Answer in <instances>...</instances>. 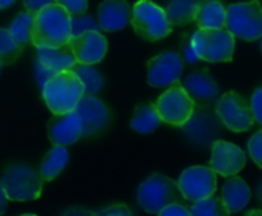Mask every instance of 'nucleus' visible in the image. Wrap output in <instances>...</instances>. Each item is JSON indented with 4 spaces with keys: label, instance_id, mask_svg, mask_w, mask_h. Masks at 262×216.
Returning a JSON list of instances; mask_svg holds the SVG:
<instances>
[{
    "label": "nucleus",
    "instance_id": "f257e3e1",
    "mask_svg": "<svg viewBox=\"0 0 262 216\" xmlns=\"http://www.w3.org/2000/svg\"><path fill=\"white\" fill-rule=\"evenodd\" d=\"M72 37L71 14L58 3L45 6L35 14L32 29V45L37 49L60 48L69 43Z\"/></svg>",
    "mask_w": 262,
    "mask_h": 216
},
{
    "label": "nucleus",
    "instance_id": "f03ea898",
    "mask_svg": "<svg viewBox=\"0 0 262 216\" xmlns=\"http://www.w3.org/2000/svg\"><path fill=\"white\" fill-rule=\"evenodd\" d=\"M43 100L54 115L75 111L84 95V84L74 71L57 72L41 88Z\"/></svg>",
    "mask_w": 262,
    "mask_h": 216
},
{
    "label": "nucleus",
    "instance_id": "7ed1b4c3",
    "mask_svg": "<svg viewBox=\"0 0 262 216\" xmlns=\"http://www.w3.org/2000/svg\"><path fill=\"white\" fill-rule=\"evenodd\" d=\"M183 200L184 197L181 195L178 184L169 177L160 174L146 178L137 192V201L140 207L150 215L160 213L170 204H181Z\"/></svg>",
    "mask_w": 262,
    "mask_h": 216
},
{
    "label": "nucleus",
    "instance_id": "20e7f679",
    "mask_svg": "<svg viewBox=\"0 0 262 216\" xmlns=\"http://www.w3.org/2000/svg\"><path fill=\"white\" fill-rule=\"evenodd\" d=\"M192 48L198 58L210 63L232 61L235 35L227 29H198L192 35Z\"/></svg>",
    "mask_w": 262,
    "mask_h": 216
},
{
    "label": "nucleus",
    "instance_id": "39448f33",
    "mask_svg": "<svg viewBox=\"0 0 262 216\" xmlns=\"http://www.w3.org/2000/svg\"><path fill=\"white\" fill-rule=\"evenodd\" d=\"M130 23L135 32L149 41L161 40L172 32V25L167 20L166 9L150 0H140L134 5Z\"/></svg>",
    "mask_w": 262,
    "mask_h": 216
},
{
    "label": "nucleus",
    "instance_id": "423d86ee",
    "mask_svg": "<svg viewBox=\"0 0 262 216\" xmlns=\"http://www.w3.org/2000/svg\"><path fill=\"white\" fill-rule=\"evenodd\" d=\"M8 200L11 201H32L41 195V178L31 166L11 164L6 167L2 178Z\"/></svg>",
    "mask_w": 262,
    "mask_h": 216
},
{
    "label": "nucleus",
    "instance_id": "0eeeda50",
    "mask_svg": "<svg viewBox=\"0 0 262 216\" xmlns=\"http://www.w3.org/2000/svg\"><path fill=\"white\" fill-rule=\"evenodd\" d=\"M226 28L235 35L247 41L262 37V8L258 0L246 3H233L227 8Z\"/></svg>",
    "mask_w": 262,
    "mask_h": 216
},
{
    "label": "nucleus",
    "instance_id": "6e6552de",
    "mask_svg": "<svg viewBox=\"0 0 262 216\" xmlns=\"http://www.w3.org/2000/svg\"><path fill=\"white\" fill-rule=\"evenodd\" d=\"M161 120L170 126L183 127L195 114V100L183 84H172L155 103Z\"/></svg>",
    "mask_w": 262,
    "mask_h": 216
},
{
    "label": "nucleus",
    "instance_id": "1a4fd4ad",
    "mask_svg": "<svg viewBox=\"0 0 262 216\" xmlns=\"http://www.w3.org/2000/svg\"><path fill=\"white\" fill-rule=\"evenodd\" d=\"M215 112L220 121L232 132H246L256 123L250 104L236 92L221 95Z\"/></svg>",
    "mask_w": 262,
    "mask_h": 216
},
{
    "label": "nucleus",
    "instance_id": "9d476101",
    "mask_svg": "<svg viewBox=\"0 0 262 216\" xmlns=\"http://www.w3.org/2000/svg\"><path fill=\"white\" fill-rule=\"evenodd\" d=\"M178 187L184 200L190 203L206 200L216 192V172L212 167L204 166L189 167L181 174Z\"/></svg>",
    "mask_w": 262,
    "mask_h": 216
},
{
    "label": "nucleus",
    "instance_id": "9b49d317",
    "mask_svg": "<svg viewBox=\"0 0 262 216\" xmlns=\"http://www.w3.org/2000/svg\"><path fill=\"white\" fill-rule=\"evenodd\" d=\"M183 74V58L169 51L154 57L147 63V83L154 88H170L178 83Z\"/></svg>",
    "mask_w": 262,
    "mask_h": 216
},
{
    "label": "nucleus",
    "instance_id": "f8f14e48",
    "mask_svg": "<svg viewBox=\"0 0 262 216\" xmlns=\"http://www.w3.org/2000/svg\"><path fill=\"white\" fill-rule=\"evenodd\" d=\"M68 45L72 49L77 63L84 64L100 63L107 52V40L100 31H86L74 35Z\"/></svg>",
    "mask_w": 262,
    "mask_h": 216
},
{
    "label": "nucleus",
    "instance_id": "ddd939ff",
    "mask_svg": "<svg viewBox=\"0 0 262 216\" xmlns=\"http://www.w3.org/2000/svg\"><path fill=\"white\" fill-rule=\"evenodd\" d=\"M246 166V154L233 143L218 140L212 144L210 167L221 177L238 175Z\"/></svg>",
    "mask_w": 262,
    "mask_h": 216
},
{
    "label": "nucleus",
    "instance_id": "4468645a",
    "mask_svg": "<svg viewBox=\"0 0 262 216\" xmlns=\"http://www.w3.org/2000/svg\"><path fill=\"white\" fill-rule=\"evenodd\" d=\"M48 135L54 146L74 144L83 135V123L77 111L54 115L48 124Z\"/></svg>",
    "mask_w": 262,
    "mask_h": 216
},
{
    "label": "nucleus",
    "instance_id": "2eb2a0df",
    "mask_svg": "<svg viewBox=\"0 0 262 216\" xmlns=\"http://www.w3.org/2000/svg\"><path fill=\"white\" fill-rule=\"evenodd\" d=\"M75 111L81 118L83 135H86V137L100 132L101 129L106 127V124L109 121V111H107L106 104L94 95L84 94L83 98L78 101Z\"/></svg>",
    "mask_w": 262,
    "mask_h": 216
},
{
    "label": "nucleus",
    "instance_id": "dca6fc26",
    "mask_svg": "<svg viewBox=\"0 0 262 216\" xmlns=\"http://www.w3.org/2000/svg\"><path fill=\"white\" fill-rule=\"evenodd\" d=\"M130 20L132 8L126 0H104L98 6V25L104 31H120Z\"/></svg>",
    "mask_w": 262,
    "mask_h": 216
},
{
    "label": "nucleus",
    "instance_id": "f3484780",
    "mask_svg": "<svg viewBox=\"0 0 262 216\" xmlns=\"http://www.w3.org/2000/svg\"><path fill=\"white\" fill-rule=\"evenodd\" d=\"M183 86L198 103H210L220 97V86L206 69L189 74L184 78Z\"/></svg>",
    "mask_w": 262,
    "mask_h": 216
},
{
    "label": "nucleus",
    "instance_id": "a211bd4d",
    "mask_svg": "<svg viewBox=\"0 0 262 216\" xmlns=\"http://www.w3.org/2000/svg\"><path fill=\"white\" fill-rule=\"evenodd\" d=\"M250 198H252V192L247 183L236 175L229 177V180L223 186V198H221L226 207L229 209V212L230 213L243 212L250 203Z\"/></svg>",
    "mask_w": 262,
    "mask_h": 216
},
{
    "label": "nucleus",
    "instance_id": "6ab92c4d",
    "mask_svg": "<svg viewBox=\"0 0 262 216\" xmlns=\"http://www.w3.org/2000/svg\"><path fill=\"white\" fill-rule=\"evenodd\" d=\"M37 60L54 72L72 71L77 64V58L69 48V45L60 48H45L37 49Z\"/></svg>",
    "mask_w": 262,
    "mask_h": 216
},
{
    "label": "nucleus",
    "instance_id": "aec40b11",
    "mask_svg": "<svg viewBox=\"0 0 262 216\" xmlns=\"http://www.w3.org/2000/svg\"><path fill=\"white\" fill-rule=\"evenodd\" d=\"M227 9L221 0H201L195 21L201 29H221L226 28Z\"/></svg>",
    "mask_w": 262,
    "mask_h": 216
},
{
    "label": "nucleus",
    "instance_id": "412c9836",
    "mask_svg": "<svg viewBox=\"0 0 262 216\" xmlns=\"http://www.w3.org/2000/svg\"><path fill=\"white\" fill-rule=\"evenodd\" d=\"M184 127L186 135L196 144L206 146L209 144L216 135H218V126L212 117H209L206 112L193 114V117L189 120V123Z\"/></svg>",
    "mask_w": 262,
    "mask_h": 216
},
{
    "label": "nucleus",
    "instance_id": "4be33fe9",
    "mask_svg": "<svg viewBox=\"0 0 262 216\" xmlns=\"http://www.w3.org/2000/svg\"><path fill=\"white\" fill-rule=\"evenodd\" d=\"M69 154L64 146H54L43 158L40 164V178L41 181H52L68 164Z\"/></svg>",
    "mask_w": 262,
    "mask_h": 216
},
{
    "label": "nucleus",
    "instance_id": "5701e85b",
    "mask_svg": "<svg viewBox=\"0 0 262 216\" xmlns=\"http://www.w3.org/2000/svg\"><path fill=\"white\" fill-rule=\"evenodd\" d=\"M201 0H170L166 8V15L170 25L183 26L195 20Z\"/></svg>",
    "mask_w": 262,
    "mask_h": 216
},
{
    "label": "nucleus",
    "instance_id": "b1692460",
    "mask_svg": "<svg viewBox=\"0 0 262 216\" xmlns=\"http://www.w3.org/2000/svg\"><path fill=\"white\" fill-rule=\"evenodd\" d=\"M161 121L163 120L157 111V106L146 104L135 111L134 118L130 121V127L138 134H150L152 131H155L160 126Z\"/></svg>",
    "mask_w": 262,
    "mask_h": 216
},
{
    "label": "nucleus",
    "instance_id": "393cba45",
    "mask_svg": "<svg viewBox=\"0 0 262 216\" xmlns=\"http://www.w3.org/2000/svg\"><path fill=\"white\" fill-rule=\"evenodd\" d=\"M34 18L35 14L29 11H21L18 12L14 20L11 21L8 31L11 32L12 38L23 48L25 45L32 41V29H34Z\"/></svg>",
    "mask_w": 262,
    "mask_h": 216
},
{
    "label": "nucleus",
    "instance_id": "a878e982",
    "mask_svg": "<svg viewBox=\"0 0 262 216\" xmlns=\"http://www.w3.org/2000/svg\"><path fill=\"white\" fill-rule=\"evenodd\" d=\"M72 71L78 75V78L84 84V94L86 95H95L103 89V84H104L103 75L92 64L77 63Z\"/></svg>",
    "mask_w": 262,
    "mask_h": 216
},
{
    "label": "nucleus",
    "instance_id": "bb28decb",
    "mask_svg": "<svg viewBox=\"0 0 262 216\" xmlns=\"http://www.w3.org/2000/svg\"><path fill=\"white\" fill-rule=\"evenodd\" d=\"M192 216H230L229 209L223 203L221 198L209 197L206 200L193 203L190 209Z\"/></svg>",
    "mask_w": 262,
    "mask_h": 216
},
{
    "label": "nucleus",
    "instance_id": "cd10ccee",
    "mask_svg": "<svg viewBox=\"0 0 262 216\" xmlns=\"http://www.w3.org/2000/svg\"><path fill=\"white\" fill-rule=\"evenodd\" d=\"M21 51L23 48L12 38L11 32L8 29L0 28V63L3 66L14 63L21 54Z\"/></svg>",
    "mask_w": 262,
    "mask_h": 216
},
{
    "label": "nucleus",
    "instance_id": "c85d7f7f",
    "mask_svg": "<svg viewBox=\"0 0 262 216\" xmlns=\"http://www.w3.org/2000/svg\"><path fill=\"white\" fill-rule=\"evenodd\" d=\"M71 26H72V37L78 35L86 31H100V25L89 15H71Z\"/></svg>",
    "mask_w": 262,
    "mask_h": 216
},
{
    "label": "nucleus",
    "instance_id": "c756f323",
    "mask_svg": "<svg viewBox=\"0 0 262 216\" xmlns=\"http://www.w3.org/2000/svg\"><path fill=\"white\" fill-rule=\"evenodd\" d=\"M249 154L258 167L262 169V129L258 131L249 141Z\"/></svg>",
    "mask_w": 262,
    "mask_h": 216
},
{
    "label": "nucleus",
    "instance_id": "7c9ffc66",
    "mask_svg": "<svg viewBox=\"0 0 262 216\" xmlns=\"http://www.w3.org/2000/svg\"><path fill=\"white\" fill-rule=\"evenodd\" d=\"M57 3L66 8L71 15L84 14V11L88 9V0H57Z\"/></svg>",
    "mask_w": 262,
    "mask_h": 216
},
{
    "label": "nucleus",
    "instance_id": "2f4dec72",
    "mask_svg": "<svg viewBox=\"0 0 262 216\" xmlns=\"http://www.w3.org/2000/svg\"><path fill=\"white\" fill-rule=\"evenodd\" d=\"M55 74H57V72H54V71H51L49 68H46L45 64H41L38 60L35 61L34 75H35V80H37V83H38V86H40V88H43V86H45V83H46L49 78H52Z\"/></svg>",
    "mask_w": 262,
    "mask_h": 216
},
{
    "label": "nucleus",
    "instance_id": "473e14b6",
    "mask_svg": "<svg viewBox=\"0 0 262 216\" xmlns=\"http://www.w3.org/2000/svg\"><path fill=\"white\" fill-rule=\"evenodd\" d=\"M250 107L255 117V121L259 123L262 126V86L258 88L253 95H252V101H250Z\"/></svg>",
    "mask_w": 262,
    "mask_h": 216
},
{
    "label": "nucleus",
    "instance_id": "72a5a7b5",
    "mask_svg": "<svg viewBox=\"0 0 262 216\" xmlns=\"http://www.w3.org/2000/svg\"><path fill=\"white\" fill-rule=\"evenodd\" d=\"M158 216H192L190 215V210L186 209L183 204L177 203V204H170L167 207H164Z\"/></svg>",
    "mask_w": 262,
    "mask_h": 216
},
{
    "label": "nucleus",
    "instance_id": "f704fd0d",
    "mask_svg": "<svg viewBox=\"0 0 262 216\" xmlns=\"http://www.w3.org/2000/svg\"><path fill=\"white\" fill-rule=\"evenodd\" d=\"M54 3H57V0H23V6L26 8V11H29L32 14H37L45 6H49Z\"/></svg>",
    "mask_w": 262,
    "mask_h": 216
},
{
    "label": "nucleus",
    "instance_id": "c9c22d12",
    "mask_svg": "<svg viewBox=\"0 0 262 216\" xmlns=\"http://www.w3.org/2000/svg\"><path fill=\"white\" fill-rule=\"evenodd\" d=\"M112 215H123V216H132L129 207L123 206V204H117V206H111L104 210H100L97 213H94V216H112Z\"/></svg>",
    "mask_w": 262,
    "mask_h": 216
},
{
    "label": "nucleus",
    "instance_id": "e433bc0d",
    "mask_svg": "<svg viewBox=\"0 0 262 216\" xmlns=\"http://www.w3.org/2000/svg\"><path fill=\"white\" fill-rule=\"evenodd\" d=\"M6 207H8V197H6L3 183H2V180H0V216L6 212Z\"/></svg>",
    "mask_w": 262,
    "mask_h": 216
},
{
    "label": "nucleus",
    "instance_id": "4c0bfd02",
    "mask_svg": "<svg viewBox=\"0 0 262 216\" xmlns=\"http://www.w3.org/2000/svg\"><path fill=\"white\" fill-rule=\"evenodd\" d=\"M61 216H94L92 212L88 210H80V209H71L68 212H64Z\"/></svg>",
    "mask_w": 262,
    "mask_h": 216
},
{
    "label": "nucleus",
    "instance_id": "58836bf2",
    "mask_svg": "<svg viewBox=\"0 0 262 216\" xmlns=\"http://www.w3.org/2000/svg\"><path fill=\"white\" fill-rule=\"evenodd\" d=\"M15 0H0V9H5V8H9Z\"/></svg>",
    "mask_w": 262,
    "mask_h": 216
},
{
    "label": "nucleus",
    "instance_id": "ea45409f",
    "mask_svg": "<svg viewBox=\"0 0 262 216\" xmlns=\"http://www.w3.org/2000/svg\"><path fill=\"white\" fill-rule=\"evenodd\" d=\"M246 216H262V210H259V209H255V210H250L249 213Z\"/></svg>",
    "mask_w": 262,
    "mask_h": 216
},
{
    "label": "nucleus",
    "instance_id": "a19ab883",
    "mask_svg": "<svg viewBox=\"0 0 262 216\" xmlns=\"http://www.w3.org/2000/svg\"><path fill=\"white\" fill-rule=\"evenodd\" d=\"M258 197H259V201L262 203V180L261 183H259V186H258Z\"/></svg>",
    "mask_w": 262,
    "mask_h": 216
},
{
    "label": "nucleus",
    "instance_id": "79ce46f5",
    "mask_svg": "<svg viewBox=\"0 0 262 216\" xmlns=\"http://www.w3.org/2000/svg\"><path fill=\"white\" fill-rule=\"evenodd\" d=\"M2 66H3V64H2V63H0V72H2Z\"/></svg>",
    "mask_w": 262,
    "mask_h": 216
},
{
    "label": "nucleus",
    "instance_id": "37998d69",
    "mask_svg": "<svg viewBox=\"0 0 262 216\" xmlns=\"http://www.w3.org/2000/svg\"><path fill=\"white\" fill-rule=\"evenodd\" d=\"M21 216H35V215H21Z\"/></svg>",
    "mask_w": 262,
    "mask_h": 216
},
{
    "label": "nucleus",
    "instance_id": "c03bdc74",
    "mask_svg": "<svg viewBox=\"0 0 262 216\" xmlns=\"http://www.w3.org/2000/svg\"><path fill=\"white\" fill-rule=\"evenodd\" d=\"M261 49H262V37H261Z\"/></svg>",
    "mask_w": 262,
    "mask_h": 216
},
{
    "label": "nucleus",
    "instance_id": "a18cd8bd",
    "mask_svg": "<svg viewBox=\"0 0 262 216\" xmlns=\"http://www.w3.org/2000/svg\"><path fill=\"white\" fill-rule=\"evenodd\" d=\"M112 216H123V215H112Z\"/></svg>",
    "mask_w": 262,
    "mask_h": 216
}]
</instances>
